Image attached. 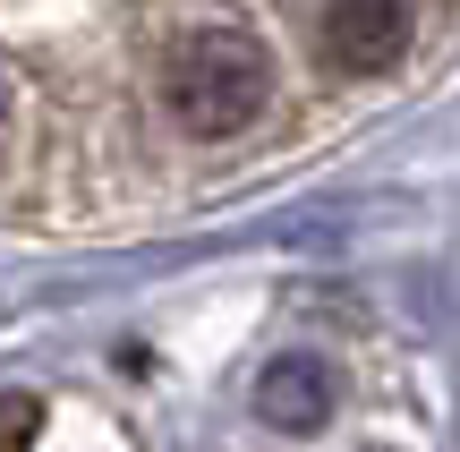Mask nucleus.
I'll list each match as a JSON object with an SVG mask.
<instances>
[{
    "mask_svg": "<svg viewBox=\"0 0 460 452\" xmlns=\"http://www.w3.org/2000/svg\"><path fill=\"white\" fill-rule=\"evenodd\" d=\"M171 111L197 137H239L264 111V60L247 34H197L171 68Z\"/></svg>",
    "mask_w": 460,
    "mask_h": 452,
    "instance_id": "obj_1",
    "label": "nucleus"
},
{
    "mask_svg": "<svg viewBox=\"0 0 460 452\" xmlns=\"http://www.w3.org/2000/svg\"><path fill=\"white\" fill-rule=\"evenodd\" d=\"M410 43V0H332L324 9V51L341 68H384Z\"/></svg>",
    "mask_w": 460,
    "mask_h": 452,
    "instance_id": "obj_2",
    "label": "nucleus"
},
{
    "mask_svg": "<svg viewBox=\"0 0 460 452\" xmlns=\"http://www.w3.org/2000/svg\"><path fill=\"white\" fill-rule=\"evenodd\" d=\"M324 410H332V376L315 368L307 350L273 359V368L256 376V419L281 427V436H315V427H324Z\"/></svg>",
    "mask_w": 460,
    "mask_h": 452,
    "instance_id": "obj_3",
    "label": "nucleus"
},
{
    "mask_svg": "<svg viewBox=\"0 0 460 452\" xmlns=\"http://www.w3.org/2000/svg\"><path fill=\"white\" fill-rule=\"evenodd\" d=\"M34 427H43V410H34L26 393H0V452H26Z\"/></svg>",
    "mask_w": 460,
    "mask_h": 452,
    "instance_id": "obj_4",
    "label": "nucleus"
}]
</instances>
